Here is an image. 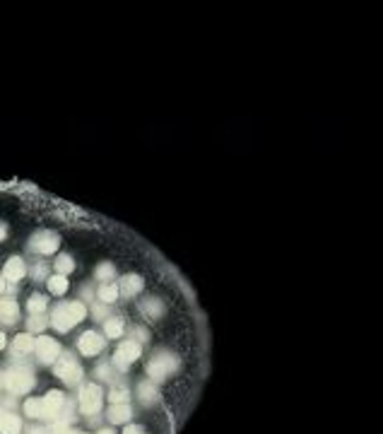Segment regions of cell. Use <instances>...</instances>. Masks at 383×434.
Masks as SVG:
<instances>
[{
  "label": "cell",
  "mask_w": 383,
  "mask_h": 434,
  "mask_svg": "<svg viewBox=\"0 0 383 434\" xmlns=\"http://www.w3.org/2000/svg\"><path fill=\"white\" fill-rule=\"evenodd\" d=\"M178 369V360L176 357H169V354H157L147 364V374L152 381H162L164 376H169L171 372Z\"/></svg>",
  "instance_id": "1"
},
{
  "label": "cell",
  "mask_w": 383,
  "mask_h": 434,
  "mask_svg": "<svg viewBox=\"0 0 383 434\" xmlns=\"http://www.w3.org/2000/svg\"><path fill=\"white\" fill-rule=\"evenodd\" d=\"M5 384H7V388H10L12 394H27L29 388L34 386V379H31L29 372L14 369V372H10V374L5 376Z\"/></svg>",
  "instance_id": "2"
},
{
  "label": "cell",
  "mask_w": 383,
  "mask_h": 434,
  "mask_svg": "<svg viewBox=\"0 0 383 434\" xmlns=\"http://www.w3.org/2000/svg\"><path fill=\"white\" fill-rule=\"evenodd\" d=\"M80 406H82L84 412H96L99 408H101V388L99 386H94V384H89V386H84L82 394H80Z\"/></svg>",
  "instance_id": "3"
},
{
  "label": "cell",
  "mask_w": 383,
  "mask_h": 434,
  "mask_svg": "<svg viewBox=\"0 0 383 434\" xmlns=\"http://www.w3.org/2000/svg\"><path fill=\"white\" fill-rule=\"evenodd\" d=\"M137 357H140V345H137V342H133V340H128V342H121V348L116 350L113 362H116V366L125 369L130 362H135Z\"/></svg>",
  "instance_id": "4"
},
{
  "label": "cell",
  "mask_w": 383,
  "mask_h": 434,
  "mask_svg": "<svg viewBox=\"0 0 383 434\" xmlns=\"http://www.w3.org/2000/svg\"><path fill=\"white\" fill-rule=\"evenodd\" d=\"M55 376H60V379L68 381V384H77L80 376H82V369L75 364L70 357H63V360L55 364Z\"/></svg>",
  "instance_id": "5"
},
{
  "label": "cell",
  "mask_w": 383,
  "mask_h": 434,
  "mask_svg": "<svg viewBox=\"0 0 383 434\" xmlns=\"http://www.w3.org/2000/svg\"><path fill=\"white\" fill-rule=\"evenodd\" d=\"M34 348H36V352H39V357H41V362H55V357L60 354L58 342H55L53 338H46V336H41V338L36 340Z\"/></svg>",
  "instance_id": "6"
},
{
  "label": "cell",
  "mask_w": 383,
  "mask_h": 434,
  "mask_svg": "<svg viewBox=\"0 0 383 434\" xmlns=\"http://www.w3.org/2000/svg\"><path fill=\"white\" fill-rule=\"evenodd\" d=\"M34 251H39V254H53L55 248H58V236L55 234H51V232H43V234H39L36 239H34Z\"/></svg>",
  "instance_id": "7"
},
{
  "label": "cell",
  "mask_w": 383,
  "mask_h": 434,
  "mask_svg": "<svg viewBox=\"0 0 383 434\" xmlns=\"http://www.w3.org/2000/svg\"><path fill=\"white\" fill-rule=\"evenodd\" d=\"M77 345H80V352H82V354H96V352H101L104 340L99 338L96 333H84Z\"/></svg>",
  "instance_id": "8"
},
{
  "label": "cell",
  "mask_w": 383,
  "mask_h": 434,
  "mask_svg": "<svg viewBox=\"0 0 383 434\" xmlns=\"http://www.w3.org/2000/svg\"><path fill=\"white\" fill-rule=\"evenodd\" d=\"M53 326L58 328V330H68L70 326H72V318H70V312H68V304H60V306H55V312H53Z\"/></svg>",
  "instance_id": "9"
},
{
  "label": "cell",
  "mask_w": 383,
  "mask_h": 434,
  "mask_svg": "<svg viewBox=\"0 0 383 434\" xmlns=\"http://www.w3.org/2000/svg\"><path fill=\"white\" fill-rule=\"evenodd\" d=\"M24 410H27L29 418H51V412H48V408L43 403V398H31V400H27Z\"/></svg>",
  "instance_id": "10"
},
{
  "label": "cell",
  "mask_w": 383,
  "mask_h": 434,
  "mask_svg": "<svg viewBox=\"0 0 383 434\" xmlns=\"http://www.w3.org/2000/svg\"><path fill=\"white\" fill-rule=\"evenodd\" d=\"M19 418L12 412H2L0 418V434H19Z\"/></svg>",
  "instance_id": "11"
},
{
  "label": "cell",
  "mask_w": 383,
  "mask_h": 434,
  "mask_svg": "<svg viewBox=\"0 0 383 434\" xmlns=\"http://www.w3.org/2000/svg\"><path fill=\"white\" fill-rule=\"evenodd\" d=\"M17 302L14 299H2L0 302V321L2 324H12L14 318H17Z\"/></svg>",
  "instance_id": "12"
},
{
  "label": "cell",
  "mask_w": 383,
  "mask_h": 434,
  "mask_svg": "<svg viewBox=\"0 0 383 434\" xmlns=\"http://www.w3.org/2000/svg\"><path fill=\"white\" fill-rule=\"evenodd\" d=\"M24 278V263L19 258H10L5 266V280H22Z\"/></svg>",
  "instance_id": "13"
},
{
  "label": "cell",
  "mask_w": 383,
  "mask_h": 434,
  "mask_svg": "<svg viewBox=\"0 0 383 434\" xmlns=\"http://www.w3.org/2000/svg\"><path fill=\"white\" fill-rule=\"evenodd\" d=\"M140 287H142V280H140L137 275H125L123 280H121L118 292H123V294H135V292H140Z\"/></svg>",
  "instance_id": "14"
},
{
  "label": "cell",
  "mask_w": 383,
  "mask_h": 434,
  "mask_svg": "<svg viewBox=\"0 0 383 434\" xmlns=\"http://www.w3.org/2000/svg\"><path fill=\"white\" fill-rule=\"evenodd\" d=\"M63 394L60 391H51V394L43 398V403H46V408H48V412H51V418H55L58 415V410H60V406H63Z\"/></svg>",
  "instance_id": "15"
},
{
  "label": "cell",
  "mask_w": 383,
  "mask_h": 434,
  "mask_svg": "<svg viewBox=\"0 0 383 434\" xmlns=\"http://www.w3.org/2000/svg\"><path fill=\"white\" fill-rule=\"evenodd\" d=\"M130 418V408L125 406V403H116V406L109 410V420L111 422H125Z\"/></svg>",
  "instance_id": "16"
},
{
  "label": "cell",
  "mask_w": 383,
  "mask_h": 434,
  "mask_svg": "<svg viewBox=\"0 0 383 434\" xmlns=\"http://www.w3.org/2000/svg\"><path fill=\"white\" fill-rule=\"evenodd\" d=\"M121 333H123V318H118V316L109 318L106 321V336L109 338H121Z\"/></svg>",
  "instance_id": "17"
},
{
  "label": "cell",
  "mask_w": 383,
  "mask_h": 434,
  "mask_svg": "<svg viewBox=\"0 0 383 434\" xmlns=\"http://www.w3.org/2000/svg\"><path fill=\"white\" fill-rule=\"evenodd\" d=\"M48 290H51L53 294H63V292L68 290V280H65V275H53V278L48 280Z\"/></svg>",
  "instance_id": "18"
},
{
  "label": "cell",
  "mask_w": 383,
  "mask_h": 434,
  "mask_svg": "<svg viewBox=\"0 0 383 434\" xmlns=\"http://www.w3.org/2000/svg\"><path fill=\"white\" fill-rule=\"evenodd\" d=\"M99 299L106 302V304L116 302V299H118V287L116 285H101L99 287Z\"/></svg>",
  "instance_id": "19"
},
{
  "label": "cell",
  "mask_w": 383,
  "mask_h": 434,
  "mask_svg": "<svg viewBox=\"0 0 383 434\" xmlns=\"http://www.w3.org/2000/svg\"><path fill=\"white\" fill-rule=\"evenodd\" d=\"M142 312L147 314V318H159V314H162L159 299H147V302L142 304Z\"/></svg>",
  "instance_id": "20"
},
{
  "label": "cell",
  "mask_w": 383,
  "mask_h": 434,
  "mask_svg": "<svg viewBox=\"0 0 383 434\" xmlns=\"http://www.w3.org/2000/svg\"><path fill=\"white\" fill-rule=\"evenodd\" d=\"M31 348H34V340H31L29 333H22V336L14 338V350H17V352H29Z\"/></svg>",
  "instance_id": "21"
},
{
  "label": "cell",
  "mask_w": 383,
  "mask_h": 434,
  "mask_svg": "<svg viewBox=\"0 0 383 434\" xmlns=\"http://www.w3.org/2000/svg\"><path fill=\"white\" fill-rule=\"evenodd\" d=\"M68 312H70V318H72V324L82 321L84 316H87V309H84V304H80V302H72V304H68Z\"/></svg>",
  "instance_id": "22"
},
{
  "label": "cell",
  "mask_w": 383,
  "mask_h": 434,
  "mask_svg": "<svg viewBox=\"0 0 383 434\" xmlns=\"http://www.w3.org/2000/svg\"><path fill=\"white\" fill-rule=\"evenodd\" d=\"M72 268H75V263H72L70 256H60L55 260V270H58V275H68Z\"/></svg>",
  "instance_id": "23"
},
{
  "label": "cell",
  "mask_w": 383,
  "mask_h": 434,
  "mask_svg": "<svg viewBox=\"0 0 383 434\" xmlns=\"http://www.w3.org/2000/svg\"><path fill=\"white\" fill-rule=\"evenodd\" d=\"M140 396H142V400H145V403H152V400H154V396H157V388H154V384H152V381H145V384H140Z\"/></svg>",
  "instance_id": "24"
},
{
  "label": "cell",
  "mask_w": 383,
  "mask_h": 434,
  "mask_svg": "<svg viewBox=\"0 0 383 434\" xmlns=\"http://www.w3.org/2000/svg\"><path fill=\"white\" fill-rule=\"evenodd\" d=\"M46 309V299L41 297V294H34V297L29 299V312L31 314H39Z\"/></svg>",
  "instance_id": "25"
},
{
  "label": "cell",
  "mask_w": 383,
  "mask_h": 434,
  "mask_svg": "<svg viewBox=\"0 0 383 434\" xmlns=\"http://www.w3.org/2000/svg\"><path fill=\"white\" fill-rule=\"evenodd\" d=\"M113 266H111V263H101V266H99V268H96V278H99V280H111V278H113Z\"/></svg>",
  "instance_id": "26"
},
{
  "label": "cell",
  "mask_w": 383,
  "mask_h": 434,
  "mask_svg": "<svg viewBox=\"0 0 383 434\" xmlns=\"http://www.w3.org/2000/svg\"><path fill=\"white\" fill-rule=\"evenodd\" d=\"M109 398L113 400V406H116V403H125V398H128V388H123V386H121V388H113Z\"/></svg>",
  "instance_id": "27"
},
{
  "label": "cell",
  "mask_w": 383,
  "mask_h": 434,
  "mask_svg": "<svg viewBox=\"0 0 383 434\" xmlns=\"http://www.w3.org/2000/svg\"><path fill=\"white\" fill-rule=\"evenodd\" d=\"M43 326H46V321H43L41 316H34V318H29V330H41Z\"/></svg>",
  "instance_id": "28"
},
{
  "label": "cell",
  "mask_w": 383,
  "mask_h": 434,
  "mask_svg": "<svg viewBox=\"0 0 383 434\" xmlns=\"http://www.w3.org/2000/svg\"><path fill=\"white\" fill-rule=\"evenodd\" d=\"M123 434H142V432H140V427H137V424H130V427H125V430H123Z\"/></svg>",
  "instance_id": "29"
},
{
  "label": "cell",
  "mask_w": 383,
  "mask_h": 434,
  "mask_svg": "<svg viewBox=\"0 0 383 434\" xmlns=\"http://www.w3.org/2000/svg\"><path fill=\"white\" fill-rule=\"evenodd\" d=\"M2 348H5V336L0 333V350H2Z\"/></svg>",
  "instance_id": "30"
},
{
  "label": "cell",
  "mask_w": 383,
  "mask_h": 434,
  "mask_svg": "<svg viewBox=\"0 0 383 434\" xmlns=\"http://www.w3.org/2000/svg\"><path fill=\"white\" fill-rule=\"evenodd\" d=\"M2 239H5V227L0 224V242H2Z\"/></svg>",
  "instance_id": "31"
},
{
  "label": "cell",
  "mask_w": 383,
  "mask_h": 434,
  "mask_svg": "<svg viewBox=\"0 0 383 434\" xmlns=\"http://www.w3.org/2000/svg\"><path fill=\"white\" fill-rule=\"evenodd\" d=\"M5 290V278H0V292Z\"/></svg>",
  "instance_id": "32"
},
{
  "label": "cell",
  "mask_w": 383,
  "mask_h": 434,
  "mask_svg": "<svg viewBox=\"0 0 383 434\" xmlns=\"http://www.w3.org/2000/svg\"><path fill=\"white\" fill-rule=\"evenodd\" d=\"M99 434H113V432H111V430H104V432H99Z\"/></svg>",
  "instance_id": "33"
}]
</instances>
